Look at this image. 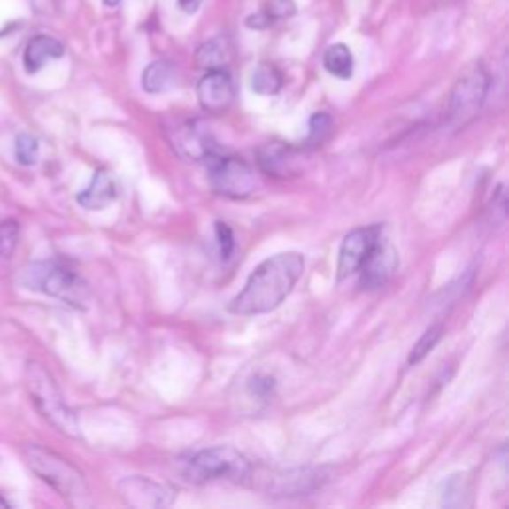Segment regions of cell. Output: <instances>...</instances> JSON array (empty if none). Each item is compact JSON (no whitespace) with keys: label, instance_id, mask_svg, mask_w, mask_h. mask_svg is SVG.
Wrapping results in <instances>:
<instances>
[{"label":"cell","instance_id":"obj_5","mask_svg":"<svg viewBox=\"0 0 509 509\" xmlns=\"http://www.w3.org/2000/svg\"><path fill=\"white\" fill-rule=\"evenodd\" d=\"M22 285L40 290L48 297L60 298L62 303L72 306H84L88 301V285L80 279V274L56 261H42L27 266L22 271Z\"/></svg>","mask_w":509,"mask_h":509},{"label":"cell","instance_id":"obj_10","mask_svg":"<svg viewBox=\"0 0 509 509\" xmlns=\"http://www.w3.org/2000/svg\"><path fill=\"white\" fill-rule=\"evenodd\" d=\"M124 502L137 509H159L174 504L175 490L166 482H158L145 475H129L118 483Z\"/></svg>","mask_w":509,"mask_h":509},{"label":"cell","instance_id":"obj_7","mask_svg":"<svg viewBox=\"0 0 509 509\" xmlns=\"http://www.w3.org/2000/svg\"><path fill=\"white\" fill-rule=\"evenodd\" d=\"M327 480L328 474L322 467H293V470H271L261 474L251 470L247 482H251L266 496L293 497L309 496L311 491L322 488Z\"/></svg>","mask_w":509,"mask_h":509},{"label":"cell","instance_id":"obj_6","mask_svg":"<svg viewBox=\"0 0 509 509\" xmlns=\"http://www.w3.org/2000/svg\"><path fill=\"white\" fill-rule=\"evenodd\" d=\"M490 76L482 64H474L456 80L450 92L446 122L450 127H464L480 114L488 98Z\"/></svg>","mask_w":509,"mask_h":509},{"label":"cell","instance_id":"obj_14","mask_svg":"<svg viewBox=\"0 0 509 509\" xmlns=\"http://www.w3.org/2000/svg\"><path fill=\"white\" fill-rule=\"evenodd\" d=\"M118 197V188L114 177H112L106 169H98L94 174L90 185L86 189L78 193L76 201L84 209H90V212H102L110 204H114Z\"/></svg>","mask_w":509,"mask_h":509},{"label":"cell","instance_id":"obj_15","mask_svg":"<svg viewBox=\"0 0 509 509\" xmlns=\"http://www.w3.org/2000/svg\"><path fill=\"white\" fill-rule=\"evenodd\" d=\"M64 56V44L48 35H38L28 40L27 48H24L22 64L28 74H36L42 70L48 62L58 60Z\"/></svg>","mask_w":509,"mask_h":509},{"label":"cell","instance_id":"obj_20","mask_svg":"<svg viewBox=\"0 0 509 509\" xmlns=\"http://www.w3.org/2000/svg\"><path fill=\"white\" fill-rule=\"evenodd\" d=\"M197 64L205 70L223 68V64L229 60V44L225 38H213L209 42L197 48Z\"/></svg>","mask_w":509,"mask_h":509},{"label":"cell","instance_id":"obj_4","mask_svg":"<svg viewBox=\"0 0 509 509\" xmlns=\"http://www.w3.org/2000/svg\"><path fill=\"white\" fill-rule=\"evenodd\" d=\"M27 390L30 400L35 404L38 414L42 416L48 424L56 428L60 434L78 438L80 426L74 412L68 408L66 400L56 386L50 373L38 362H28L27 366Z\"/></svg>","mask_w":509,"mask_h":509},{"label":"cell","instance_id":"obj_26","mask_svg":"<svg viewBox=\"0 0 509 509\" xmlns=\"http://www.w3.org/2000/svg\"><path fill=\"white\" fill-rule=\"evenodd\" d=\"M311 135H309V142L312 143H320L325 140V135L330 132V118L327 114H314L311 118Z\"/></svg>","mask_w":509,"mask_h":509},{"label":"cell","instance_id":"obj_29","mask_svg":"<svg viewBox=\"0 0 509 509\" xmlns=\"http://www.w3.org/2000/svg\"><path fill=\"white\" fill-rule=\"evenodd\" d=\"M177 3H180V6H181V11H185V12H196L197 8H199V4H201V0H177Z\"/></svg>","mask_w":509,"mask_h":509},{"label":"cell","instance_id":"obj_22","mask_svg":"<svg viewBox=\"0 0 509 509\" xmlns=\"http://www.w3.org/2000/svg\"><path fill=\"white\" fill-rule=\"evenodd\" d=\"M20 239V225L16 220L0 221V258H11Z\"/></svg>","mask_w":509,"mask_h":509},{"label":"cell","instance_id":"obj_13","mask_svg":"<svg viewBox=\"0 0 509 509\" xmlns=\"http://www.w3.org/2000/svg\"><path fill=\"white\" fill-rule=\"evenodd\" d=\"M172 145L180 156L188 159H205L215 153L212 135L199 122H188L177 127L172 135Z\"/></svg>","mask_w":509,"mask_h":509},{"label":"cell","instance_id":"obj_25","mask_svg":"<svg viewBox=\"0 0 509 509\" xmlns=\"http://www.w3.org/2000/svg\"><path fill=\"white\" fill-rule=\"evenodd\" d=\"M215 231H217V243H220L221 258L223 261H228V258H231L233 251H235V239H233V231L223 221H217Z\"/></svg>","mask_w":509,"mask_h":509},{"label":"cell","instance_id":"obj_16","mask_svg":"<svg viewBox=\"0 0 509 509\" xmlns=\"http://www.w3.org/2000/svg\"><path fill=\"white\" fill-rule=\"evenodd\" d=\"M297 159L298 158L295 150L281 143H269L258 151V166H261L263 172L277 177H287L293 174Z\"/></svg>","mask_w":509,"mask_h":509},{"label":"cell","instance_id":"obj_12","mask_svg":"<svg viewBox=\"0 0 509 509\" xmlns=\"http://www.w3.org/2000/svg\"><path fill=\"white\" fill-rule=\"evenodd\" d=\"M396 266H398V255H396L394 247L388 243H378L374 251L366 258V263L362 265V269L359 271L362 273V287L368 290L384 287L394 274Z\"/></svg>","mask_w":509,"mask_h":509},{"label":"cell","instance_id":"obj_21","mask_svg":"<svg viewBox=\"0 0 509 509\" xmlns=\"http://www.w3.org/2000/svg\"><path fill=\"white\" fill-rule=\"evenodd\" d=\"M442 335H443V328L440 325L428 328L426 333L420 336V341L414 344V349H412L410 357H408V365H418V362H422L428 354L436 349V344L440 343Z\"/></svg>","mask_w":509,"mask_h":509},{"label":"cell","instance_id":"obj_1","mask_svg":"<svg viewBox=\"0 0 509 509\" xmlns=\"http://www.w3.org/2000/svg\"><path fill=\"white\" fill-rule=\"evenodd\" d=\"M305 273V257L297 251L279 253L257 266L249 274L245 287L229 303V312L239 317H255L277 309L293 293Z\"/></svg>","mask_w":509,"mask_h":509},{"label":"cell","instance_id":"obj_19","mask_svg":"<svg viewBox=\"0 0 509 509\" xmlns=\"http://www.w3.org/2000/svg\"><path fill=\"white\" fill-rule=\"evenodd\" d=\"M282 88V74L269 62L257 64L251 72V90L258 96H274Z\"/></svg>","mask_w":509,"mask_h":509},{"label":"cell","instance_id":"obj_31","mask_svg":"<svg viewBox=\"0 0 509 509\" xmlns=\"http://www.w3.org/2000/svg\"><path fill=\"white\" fill-rule=\"evenodd\" d=\"M8 507H11V505H8V502H6V499H3V497H0V509H8Z\"/></svg>","mask_w":509,"mask_h":509},{"label":"cell","instance_id":"obj_3","mask_svg":"<svg viewBox=\"0 0 509 509\" xmlns=\"http://www.w3.org/2000/svg\"><path fill=\"white\" fill-rule=\"evenodd\" d=\"M253 466L249 459L229 446H215L193 454L183 464L185 480L191 483H245Z\"/></svg>","mask_w":509,"mask_h":509},{"label":"cell","instance_id":"obj_17","mask_svg":"<svg viewBox=\"0 0 509 509\" xmlns=\"http://www.w3.org/2000/svg\"><path fill=\"white\" fill-rule=\"evenodd\" d=\"M175 80V68L174 64L167 60H156L151 62L142 74V86L148 94H159L166 92Z\"/></svg>","mask_w":509,"mask_h":509},{"label":"cell","instance_id":"obj_8","mask_svg":"<svg viewBox=\"0 0 509 509\" xmlns=\"http://www.w3.org/2000/svg\"><path fill=\"white\" fill-rule=\"evenodd\" d=\"M209 183L213 191L231 199H243L255 189V174L241 158L212 156L205 158Z\"/></svg>","mask_w":509,"mask_h":509},{"label":"cell","instance_id":"obj_27","mask_svg":"<svg viewBox=\"0 0 509 509\" xmlns=\"http://www.w3.org/2000/svg\"><path fill=\"white\" fill-rule=\"evenodd\" d=\"M273 390H274V378H271V376L258 374V376L253 378L251 382H249V392H251L253 396H257V398H261V400L271 398Z\"/></svg>","mask_w":509,"mask_h":509},{"label":"cell","instance_id":"obj_28","mask_svg":"<svg viewBox=\"0 0 509 509\" xmlns=\"http://www.w3.org/2000/svg\"><path fill=\"white\" fill-rule=\"evenodd\" d=\"M245 24H247V28H251V30H265V28L273 27V20L265 12H257V14L247 16Z\"/></svg>","mask_w":509,"mask_h":509},{"label":"cell","instance_id":"obj_11","mask_svg":"<svg viewBox=\"0 0 509 509\" xmlns=\"http://www.w3.org/2000/svg\"><path fill=\"white\" fill-rule=\"evenodd\" d=\"M197 100L201 108L213 114L228 110L235 100V86L228 72L223 68L207 70V74L197 84Z\"/></svg>","mask_w":509,"mask_h":509},{"label":"cell","instance_id":"obj_23","mask_svg":"<svg viewBox=\"0 0 509 509\" xmlns=\"http://www.w3.org/2000/svg\"><path fill=\"white\" fill-rule=\"evenodd\" d=\"M14 153H16V159H19V164L35 166L38 159V140L30 134H20L19 137H16Z\"/></svg>","mask_w":509,"mask_h":509},{"label":"cell","instance_id":"obj_24","mask_svg":"<svg viewBox=\"0 0 509 509\" xmlns=\"http://www.w3.org/2000/svg\"><path fill=\"white\" fill-rule=\"evenodd\" d=\"M261 12L269 16L274 24L279 20H285V19H290V16H295L297 3L295 0H266Z\"/></svg>","mask_w":509,"mask_h":509},{"label":"cell","instance_id":"obj_2","mask_svg":"<svg viewBox=\"0 0 509 509\" xmlns=\"http://www.w3.org/2000/svg\"><path fill=\"white\" fill-rule=\"evenodd\" d=\"M24 459L32 472L40 480L46 482L52 490L74 505H86L90 502V488L84 480L82 472L74 464H70L66 458H62L44 446L28 443L24 446Z\"/></svg>","mask_w":509,"mask_h":509},{"label":"cell","instance_id":"obj_18","mask_svg":"<svg viewBox=\"0 0 509 509\" xmlns=\"http://www.w3.org/2000/svg\"><path fill=\"white\" fill-rule=\"evenodd\" d=\"M322 64L328 74L341 80H349L354 74V56L346 44H333L322 56Z\"/></svg>","mask_w":509,"mask_h":509},{"label":"cell","instance_id":"obj_9","mask_svg":"<svg viewBox=\"0 0 509 509\" xmlns=\"http://www.w3.org/2000/svg\"><path fill=\"white\" fill-rule=\"evenodd\" d=\"M381 225H368V228H359L351 231L343 239L341 249H338V281H343L351 274L359 273L362 265L366 263L370 253L381 243Z\"/></svg>","mask_w":509,"mask_h":509},{"label":"cell","instance_id":"obj_30","mask_svg":"<svg viewBox=\"0 0 509 509\" xmlns=\"http://www.w3.org/2000/svg\"><path fill=\"white\" fill-rule=\"evenodd\" d=\"M120 3H122V0H104V4H106L108 8H114V6H118Z\"/></svg>","mask_w":509,"mask_h":509}]
</instances>
